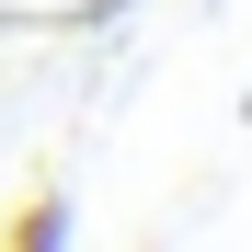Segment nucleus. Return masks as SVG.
Returning <instances> with one entry per match:
<instances>
[]
</instances>
